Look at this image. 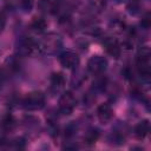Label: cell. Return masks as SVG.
I'll return each mask as SVG.
<instances>
[{"label": "cell", "mask_w": 151, "mask_h": 151, "mask_svg": "<svg viewBox=\"0 0 151 151\" xmlns=\"http://www.w3.org/2000/svg\"><path fill=\"white\" fill-rule=\"evenodd\" d=\"M22 105L28 111L40 110L45 105V94L41 93V92H38V91L31 92L22 100Z\"/></svg>", "instance_id": "6da1fadb"}, {"label": "cell", "mask_w": 151, "mask_h": 151, "mask_svg": "<svg viewBox=\"0 0 151 151\" xmlns=\"http://www.w3.org/2000/svg\"><path fill=\"white\" fill-rule=\"evenodd\" d=\"M137 68L143 77L150 76V52L149 48H143L137 55Z\"/></svg>", "instance_id": "7a4b0ae2"}, {"label": "cell", "mask_w": 151, "mask_h": 151, "mask_svg": "<svg viewBox=\"0 0 151 151\" xmlns=\"http://www.w3.org/2000/svg\"><path fill=\"white\" fill-rule=\"evenodd\" d=\"M77 105L76 98L71 92H65L59 99V110L64 114H70Z\"/></svg>", "instance_id": "3957f363"}, {"label": "cell", "mask_w": 151, "mask_h": 151, "mask_svg": "<svg viewBox=\"0 0 151 151\" xmlns=\"http://www.w3.org/2000/svg\"><path fill=\"white\" fill-rule=\"evenodd\" d=\"M59 63L65 68L72 70V68H76L78 66V64H79V57L73 51H65V52H63L59 55Z\"/></svg>", "instance_id": "277c9868"}, {"label": "cell", "mask_w": 151, "mask_h": 151, "mask_svg": "<svg viewBox=\"0 0 151 151\" xmlns=\"http://www.w3.org/2000/svg\"><path fill=\"white\" fill-rule=\"evenodd\" d=\"M87 67H88V70L92 73L100 74V73H103L106 70V67H107V60L104 57H101V55H93L87 61Z\"/></svg>", "instance_id": "5b68a950"}, {"label": "cell", "mask_w": 151, "mask_h": 151, "mask_svg": "<svg viewBox=\"0 0 151 151\" xmlns=\"http://www.w3.org/2000/svg\"><path fill=\"white\" fill-rule=\"evenodd\" d=\"M105 51L113 58H118L120 55V46L119 42L114 38H106L103 42Z\"/></svg>", "instance_id": "8992f818"}, {"label": "cell", "mask_w": 151, "mask_h": 151, "mask_svg": "<svg viewBox=\"0 0 151 151\" xmlns=\"http://www.w3.org/2000/svg\"><path fill=\"white\" fill-rule=\"evenodd\" d=\"M97 114H98V118L101 123H104V124L107 123L112 118V114H113L111 105L107 104V103H104V104L99 105L98 109H97Z\"/></svg>", "instance_id": "52a82bcc"}, {"label": "cell", "mask_w": 151, "mask_h": 151, "mask_svg": "<svg viewBox=\"0 0 151 151\" xmlns=\"http://www.w3.org/2000/svg\"><path fill=\"white\" fill-rule=\"evenodd\" d=\"M149 131H150V123H149L147 119H144V120L139 122L134 127V134L139 139L144 138L149 133Z\"/></svg>", "instance_id": "ba28073f"}, {"label": "cell", "mask_w": 151, "mask_h": 151, "mask_svg": "<svg viewBox=\"0 0 151 151\" xmlns=\"http://www.w3.org/2000/svg\"><path fill=\"white\" fill-rule=\"evenodd\" d=\"M59 46H60V39H59V37H57V35H50V37L46 38L45 41H44V47L46 48V51H47L48 53L54 52L55 50L59 48Z\"/></svg>", "instance_id": "9c48e42d"}, {"label": "cell", "mask_w": 151, "mask_h": 151, "mask_svg": "<svg viewBox=\"0 0 151 151\" xmlns=\"http://www.w3.org/2000/svg\"><path fill=\"white\" fill-rule=\"evenodd\" d=\"M65 83V79H64V76L61 73H53L52 77H51V84L53 87H61Z\"/></svg>", "instance_id": "30bf717a"}, {"label": "cell", "mask_w": 151, "mask_h": 151, "mask_svg": "<svg viewBox=\"0 0 151 151\" xmlns=\"http://www.w3.org/2000/svg\"><path fill=\"white\" fill-rule=\"evenodd\" d=\"M46 21H45V19H42V18H34L33 19V21H32V24H31V27L33 28V29H35V31H44L45 28H46Z\"/></svg>", "instance_id": "8fae6325"}, {"label": "cell", "mask_w": 151, "mask_h": 151, "mask_svg": "<svg viewBox=\"0 0 151 151\" xmlns=\"http://www.w3.org/2000/svg\"><path fill=\"white\" fill-rule=\"evenodd\" d=\"M98 137H99V132H98L97 130L92 129V130H90V131L85 134V142H86V144L92 145V144H94V143L97 142Z\"/></svg>", "instance_id": "7c38bea8"}, {"label": "cell", "mask_w": 151, "mask_h": 151, "mask_svg": "<svg viewBox=\"0 0 151 151\" xmlns=\"http://www.w3.org/2000/svg\"><path fill=\"white\" fill-rule=\"evenodd\" d=\"M140 6H142L140 0H130L127 4V9L131 14H137L140 9Z\"/></svg>", "instance_id": "4fadbf2b"}, {"label": "cell", "mask_w": 151, "mask_h": 151, "mask_svg": "<svg viewBox=\"0 0 151 151\" xmlns=\"http://www.w3.org/2000/svg\"><path fill=\"white\" fill-rule=\"evenodd\" d=\"M32 5H33V1L32 0H20V6L25 11H29L32 8Z\"/></svg>", "instance_id": "5bb4252c"}, {"label": "cell", "mask_w": 151, "mask_h": 151, "mask_svg": "<svg viewBox=\"0 0 151 151\" xmlns=\"http://www.w3.org/2000/svg\"><path fill=\"white\" fill-rule=\"evenodd\" d=\"M140 25H142L143 27H145L146 29L150 27V15H149V14H146V15H145V18H144V19H142Z\"/></svg>", "instance_id": "9a60e30c"}, {"label": "cell", "mask_w": 151, "mask_h": 151, "mask_svg": "<svg viewBox=\"0 0 151 151\" xmlns=\"http://www.w3.org/2000/svg\"><path fill=\"white\" fill-rule=\"evenodd\" d=\"M5 25H6V18L2 13H0V32H2Z\"/></svg>", "instance_id": "2e32d148"}]
</instances>
